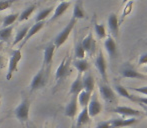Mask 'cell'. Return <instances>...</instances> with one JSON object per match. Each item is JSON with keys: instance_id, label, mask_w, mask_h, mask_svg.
I'll list each match as a JSON object with an SVG mask.
<instances>
[{"instance_id": "obj_1", "label": "cell", "mask_w": 147, "mask_h": 128, "mask_svg": "<svg viewBox=\"0 0 147 128\" xmlns=\"http://www.w3.org/2000/svg\"><path fill=\"white\" fill-rule=\"evenodd\" d=\"M48 75H49V71H47L45 69V67H41V69L37 72L34 75V77L32 78L30 82V91H36L38 89H41L43 88L47 83V79H48Z\"/></svg>"}, {"instance_id": "obj_17", "label": "cell", "mask_w": 147, "mask_h": 128, "mask_svg": "<svg viewBox=\"0 0 147 128\" xmlns=\"http://www.w3.org/2000/svg\"><path fill=\"white\" fill-rule=\"evenodd\" d=\"M111 128H122L126 126H131L137 122L136 117H128V118H116L111 119Z\"/></svg>"}, {"instance_id": "obj_20", "label": "cell", "mask_w": 147, "mask_h": 128, "mask_svg": "<svg viewBox=\"0 0 147 128\" xmlns=\"http://www.w3.org/2000/svg\"><path fill=\"white\" fill-rule=\"evenodd\" d=\"M83 90V83H82V74L78 73L75 80L72 82L70 86L69 94L70 95H78Z\"/></svg>"}, {"instance_id": "obj_5", "label": "cell", "mask_w": 147, "mask_h": 128, "mask_svg": "<svg viewBox=\"0 0 147 128\" xmlns=\"http://www.w3.org/2000/svg\"><path fill=\"white\" fill-rule=\"evenodd\" d=\"M98 89L103 100H105L108 103H112V104L117 102L115 91L110 87V85L108 83H106L104 81H100L98 83Z\"/></svg>"}, {"instance_id": "obj_19", "label": "cell", "mask_w": 147, "mask_h": 128, "mask_svg": "<svg viewBox=\"0 0 147 128\" xmlns=\"http://www.w3.org/2000/svg\"><path fill=\"white\" fill-rule=\"evenodd\" d=\"M82 83H83V90L90 92V93L94 91L95 81L94 77L90 72H85L84 76H82Z\"/></svg>"}, {"instance_id": "obj_42", "label": "cell", "mask_w": 147, "mask_h": 128, "mask_svg": "<svg viewBox=\"0 0 147 128\" xmlns=\"http://www.w3.org/2000/svg\"><path fill=\"white\" fill-rule=\"evenodd\" d=\"M2 62H3V57H2V56H0V66H1Z\"/></svg>"}, {"instance_id": "obj_27", "label": "cell", "mask_w": 147, "mask_h": 128, "mask_svg": "<svg viewBox=\"0 0 147 128\" xmlns=\"http://www.w3.org/2000/svg\"><path fill=\"white\" fill-rule=\"evenodd\" d=\"M28 30H29V26H23V27H21L19 30L17 31L15 35V38H14L13 40V43H12V45L13 46H15V45H17L18 43H21V41L24 39V37L26 36V34H27Z\"/></svg>"}, {"instance_id": "obj_3", "label": "cell", "mask_w": 147, "mask_h": 128, "mask_svg": "<svg viewBox=\"0 0 147 128\" xmlns=\"http://www.w3.org/2000/svg\"><path fill=\"white\" fill-rule=\"evenodd\" d=\"M29 109H30V101L27 97H22L20 104L14 110V116L20 121V122H26L29 118Z\"/></svg>"}, {"instance_id": "obj_33", "label": "cell", "mask_w": 147, "mask_h": 128, "mask_svg": "<svg viewBox=\"0 0 147 128\" xmlns=\"http://www.w3.org/2000/svg\"><path fill=\"white\" fill-rule=\"evenodd\" d=\"M132 6H133V1H129V2H127V3H125V7H124V9H123V12H122L121 19H120V21H119V24H121L122 22H123L124 18H125L128 14L131 13Z\"/></svg>"}, {"instance_id": "obj_13", "label": "cell", "mask_w": 147, "mask_h": 128, "mask_svg": "<svg viewBox=\"0 0 147 128\" xmlns=\"http://www.w3.org/2000/svg\"><path fill=\"white\" fill-rule=\"evenodd\" d=\"M104 48L108 54L109 58L112 60L117 56V44L115 42L114 38L111 35H107V37L104 40Z\"/></svg>"}, {"instance_id": "obj_11", "label": "cell", "mask_w": 147, "mask_h": 128, "mask_svg": "<svg viewBox=\"0 0 147 128\" xmlns=\"http://www.w3.org/2000/svg\"><path fill=\"white\" fill-rule=\"evenodd\" d=\"M78 112V101L77 95H71L69 102L67 103L65 109H64V115L68 118L73 119L77 115Z\"/></svg>"}, {"instance_id": "obj_8", "label": "cell", "mask_w": 147, "mask_h": 128, "mask_svg": "<svg viewBox=\"0 0 147 128\" xmlns=\"http://www.w3.org/2000/svg\"><path fill=\"white\" fill-rule=\"evenodd\" d=\"M95 67L98 70L102 81L107 83L108 82V80H107V63L106 59L104 57V54H103V52L101 50H99L98 55L95 58Z\"/></svg>"}, {"instance_id": "obj_28", "label": "cell", "mask_w": 147, "mask_h": 128, "mask_svg": "<svg viewBox=\"0 0 147 128\" xmlns=\"http://www.w3.org/2000/svg\"><path fill=\"white\" fill-rule=\"evenodd\" d=\"M54 11V7H48L42 9L37 13V15L35 16V22H40V21H45L48 16H50V14Z\"/></svg>"}, {"instance_id": "obj_4", "label": "cell", "mask_w": 147, "mask_h": 128, "mask_svg": "<svg viewBox=\"0 0 147 128\" xmlns=\"http://www.w3.org/2000/svg\"><path fill=\"white\" fill-rule=\"evenodd\" d=\"M22 58V53L21 49H15L12 51L11 55H10L9 62H8V70L7 74H6V79L10 80L13 76V74L18 70V63L20 62Z\"/></svg>"}, {"instance_id": "obj_26", "label": "cell", "mask_w": 147, "mask_h": 128, "mask_svg": "<svg viewBox=\"0 0 147 128\" xmlns=\"http://www.w3.org/2000/svg\"><path fill=\"white\" fill-rule=\"evenodd\" d=\"M35 9H36V4H32V5L28 6L27 8H25V9L19 14V16H18V21L23 22V21L28 20L30 18V16L32 15L33 12L35 11Z\"/></svg>"}, {"instance_id": "obj_18", "label": "cell", "mask_w": 147, "mask_h": 128, "mask_svg": "<svg viewBox=\"0 0 147 128\" xmlns=\"http://www.w3.org/2000/svg\"><path fill=\"white\" fill-rule=\"evenodd\" d=\"M71 5V2L70 1H62L60 2L58 5L54 8V11H53V15L50 18V22H53L55 20H57L58 18L61 17L64 13L68 10V8Z\"/></svg>"}, {"instance_id": "obj_41", "label": "cell", "mask_w": 147, "mask_h": 128, "mask_svg": "<svg viewBox=\"0 0 147 128\" xmlns=\"http://www.w3.org/2000/svg\"><path fill=\"white\" fill-rule=\"evenodd\" d=\"M2 49H3V42H1V41H0V51H1Z\"/></svg>"}, {"instance_id": "obj_45", "label": "cell", "mask_w": 147, "mask_h": 128, "mask_svg": "<svg viewBox=\"0 0 147 128\" xmlns=\"http://www.w3.org/2000/svg\"><path fill=\"white\" fill-rule=\"evenodd\" d=\"M71 128H75V126H74V125H72V126H71Z\"/></svg>"}, {"instance_id": "obj_23", "label": "cell", "mask_w": 147, "mask_h": 128, "mask_svg": "<svg viewBox=\"0 0 147 128\" xmlns=\"http://www.w3.org/2000/svg\"><path fill=\"white\" fill-rule=\"evenodd\" d=\"M114 89H115V91L117 92V94H119L120 96L124 97V98L128 99V100L132 101V102H135V97L132 96L131 94L129 93L127 88L124 87L123 85H121V84H115Z\"/></svg>"}, {"instance_id": "obj_35", "label": "cell", "mask_w": 147, "mask_h": 128, "mask_svg": "<svg viewBox=\"0 0 147 128\" xmlns=\"http://www.w3.org/2000/svg\"><path fill=\"white\" fill-rule=\"evenodd\" d=\"M132 91L136 92V93H140L143 94V95L147 96V85L146 86H142V87H136V88H131Z\"/></svg>"}, {"instance_id": "obj_24", "label": "cell", "mask_w": 147, "mask_h": 128, "mask_svg": "<svg viewBox=\"0 0 147 128\" xmlns=\"http://www.w3.org/2000/svg\"><path fill=\"white\" fill-rule=\"evenodd\" d=\"M73 65L80 74L85 73L89 69V63L86 59H76L73 61Z\"/></svg>"}, {"instance_id": "obj_14", "label": "cell", "mask_w": 147, "mask_h": 128, "mask_svg": "<svg viewBox=\"0 0 147 128\" xmlns=\"http://www.w3.org/2000/svg\"><path fill=\"white\" fill-rule=\"evenodd\" d=\"M44 25H45V21H40V22H35V24H33L32 26H30L29 30H28L27 34H26V36L24 37V39L21 41V44H20L19 49H21L22 47H23L24 45L29 41V39H31L33 36H35L37 33L40 31V30L44 27Z\"/></svg>"}, {"instance_id": "obj_12", "label": "cell", "mask_w": 147, "mask_h": 128, "mask_svg": "<svg viewBox=\"0 0 147 128\" xmlns=\"http://www.w3.org/2000/svg\"><path fill=\"white\" fill-rule=\"evenodd\" d=\"M55 47L54 43L51 42L47 45L46 47L44 48V58H43V67H45V69L47 71L50 70V65L52 63L53 60V56H54V52H55Z\"/></svg>"}, {"instance_id": "obj_32", "label": "cell", "mask_w": 147, "mask_h": 128, "mask_svg": "<svg viewBox=\"0 0 147 128\" xmlns=\"http://www.w3.org/2000/svg\"><path fill=\"white\" fill-rule=\"evenodd\" d=\"M85 54V50L82 46L81 41H79V42L76 43L75 48H74V56H75L76 59H84Z\"/></svg>"}, {"instance_id": "obj_44", "label": "cell", "mask_w": 147, "mask_h": 128, "mask_svg": "<svg viewBox=\"0 0 147 128\" xmlns=\"http://www.w3.org/2000/svg\"><path fill=\"white\" fill-rule=\"evenodd\" d=\"M57 1H60V2H62V1H68V0H57Z\"/></svg>"}, {"instance_id": "obj_15", "label": "cell", "mask_w": 147, "mask_h": 128, "mask_svg": "<svg viewBox=\"0 0 147 128\" xmlns=\"http://www.w3.org/2000/svg\"><path fill=\"white\" fill-rule=\"evenodd\" d=\"M81 44L83 46L85 53H87L89 55H92L95 52V48H96V42L95 39L93 37L92 32H89L87 35L83 38V40L81 41Z\"/></svg>"}, {"instance_id": "obj_6", "label": "cell", "mask_w": 147, "mask_h": 128, "mask_svg": "<svg viewBox=\"0 0 147 128\" xmlns=\"http://www.w3.org/2000/svg\"><path fill=\"white\" fill-rule=\"evenodd\" d=\"M120 74L123 78H130V79H146L147 76L138 72L130 63L126 62L120 68Z\"/></svg>"}, {"instance_id": "obj_38", "label": "cell", "mask_w": 147, "mask_h": 128, "mask_svg": "<svg viewBox=\"0 0 147 128\" xmlns=\"http://www.w3.org/2000/svg\"><path fill=\"white\" fill-rule=\"evenodd\" d=\"M135 102L147 106V97H135Z\"/></svg>"}, {"instance_id": "obj_10", "label": "cell", "mask_w": 147, "mask_h": 128, "mask_svg": "<svg viewBox=\"0 0 147 128\" xmlns=\"http://www.w3.org/2000/svg\"><path fill=\"white\" fill-rule=\"evenodd\" d=\"M114 113L121 115L123 118H128V117H139L143 115V112L137 109L131 108L128 106H117L114 109H112Z\"/></svg>"}, {"instance_id": "obj_21", "label": "cell", "mask_w": 147, "mask_h": 128, "mask_svg": "<svg viewBox=\"0 0 147 128\" xmlns=\"http://www.w3.org/2000/svg\"><path fill=\"white\" fill-rule=\"evenodd\" d=\"M86 16L85 10L83 8V2L81 0H77V1L74 3L73 7V13H72V17L74 19H84Z\"/></svg>"}, {"instance_id": "obj_46", "label": "cell", "mask_w": 147, "mask_h": 128, "mask_svg": "<svg viewBox=\"0 0 147 128\" xmlns=\"http://www.w3.org/2000/svg\"><path fill=\"white\" fill-rule=\"evenodd\" d=\"M146 71H147V68H146Z\"/></svg>"}, {"instance_id": "obj_25", "label": "cell", "mask_w": 147, "mask_h": 128, "mask_svg": "<svg viewBox=\"0 0 147 128\" xmlns=\"http://www.w3.org/2000/svg\"><path fill=\"white\" fill-rule=\"evenodd\" d=\"M91 95L92 93L88 91H85V90H82L79 94L77 95V101H78V104L83 108V107H87L89 101H90Z\"/></svg>"}, {"instance_id": "obj_2", "label": "cell", "mask_w": 147, "mask_h": 128, "mask_svg": "<svg viewBox=\"0 0 147 128\" xmlns=\"http://www.w3.org/2000/svg\"><path fill=\"white\" fill-rule=\"evenodd\" d=\"M76 22H77V20L74 19L73 17H71V19L69 20L67 25H66L65 27H64L63 29L55 36L54 40H53V43H54L55 47H56L57 49H58L59 47H61L62 45L66 42V40H67L68 37H69L70 33L72 32V30H73L74 27H75Z\"/></svg>"}, {"instance_id": "obj_30", "label": "cell", "mask_w": 147, "mask_h": 128, "mask_svg": "<svg viewBox=\"0 0 147 128\" xmlns=\"http://www.w3.org/2000/svg\"><path fill=\"white\" fill-rule=\"evenodd\" d=\"M18 16L19 14L17 13H11L6 15L3 18V21H2V27H8V26H12V24L18 19Z\"/></svg>"}, {"instance_id": "obj_40", "label": "cell", "mask_w": 147, "mask_h": 128, "mask_svg": "<svg viewBox=\"0 0 147 128\" xmlns=\"http://www.w3.org/2000/svg\"><path fill=\"white\" fill-rule=\"evenodd\" d=\"M129 1H132V0H122V4H125V3H127V2H129Z\"/></svg>"}, {"instance_id": "obj_34", "label": "cell", "mask_w": 147, "mask_h": 128, "mask_svg": "<svg viewBox=\"0 0 147 128\" xmlns=\"http://www.w3.org/2000/svg\"><path fill=\"white\" fill-rule=\"evenodd\" d=\"M14 2H15V0H2V1H0V11H4L7 8L11 7V5Z\"/></svg>"}, {"instance_id": "obj_22", "label": "cell", "mask_w": 147, "mask_h": 128, "mask_svg": "<svg viewBox=\"0 0 147 128\" xmlns=\"http://www.w3.org/2000/svg\"><path fill=\"white\" fill-rule=\"evenodd\" d=\"M90 120V116L88 114L87 107H83L81 112H79L77 116V120H76V128H80L83 125L87 124Z\"/></svg>"}, {"instance_id": "obj_29", "label": "cell", "mask_w": 147, "mask_h": 128, "mask_svg": "<svg viewBox=\"0 0 147 128\" xmlns=\"http://www.w3.org/2000/svg\"><path fill=\"white\" fill-rule=\"evenodd\" d=\"M13 32V26L2 27L0 29V41L1 42H8Z\"/></svg>"}, {"instance_id": "obj_36", "label": "cell", "mask_w": 147, "mask_h": 128, "mask_svg": "<svg viewBox=\"0 0 147 128\" xmlns=\"http://www.w3.org/2000/svg\"><path fill=\"white\" fill-rule=\"evenodd\" d=\"M95 128H111V122H110V120L101 121V122H98Z\"/></svg>"}, {"instance_id": "obj_31", "label": "cell", "mask_w": 147, "mask_h": 128, "mask_svg": "<svg viewBox=\"0 0 147 128\" xmlns=\"http://www.w3.org/2000/svg\"><path fill=\"white\" fill-rule=\"evenodd\" d=\"M94 31L96 33L98 39H105L107 37L106 29H105V26L103 24H98L95 22L94 23Z\"/></svg>"}, {"instance_id": "obj_16", "label": "cell", "mask_w": 147, "mask_h": 128, "mask_svg": "<svg viewBox=\"0 0 147 128\" xmlns=\"http://www.w3.org/2000/svg\"><path fill=\"white\" fill-rule=\"evenodd\" d=\"M107 24H108V28L110 30L111 36L114 37L118 36V32H119V19L118 16L115 13H110L108 16V20H107Z\"/></svg>"}, {"instance_id": "obj_7", "label": "cell", "mask_w": 147, "mask_h": 128, "mask_svg": "<svg viewBox=\"0 0 147 128\" xmlns=\"http://www.w3.org/2000/svg\"><path fill=\"white\" fill-rule=\"evenodd\" d=\"M70 62H71L70 57L63 58V60L59 64V66L56 69V72H55V80L56 81H62L63 79H65L66 77L69 76L70 72H71V70H70Z\"/></svg>"}, {"instance_id": "obj_9", "label": "cell", "mask_w": 147, "mask_h": 128, "mask_svg": "<svg viewBox=\"0 0 147 128\" xmlns=\"http://www.w3.org/2000/svg\"><path fill=\"white\" fill-rule=\"evenodd\" d=\"M87 110L90 118L91 117H96L102 111V104L100 103L98 97H97V94L94 91H93V95H91L90 101H89L87 105Z\"/></svg>"}, {"instance_id": "obj_43", "label": "cell", "mask_w": 147, "mask_h": 128, "mask_svg": "<svg viewBox=\"0 0 147 128\" xmlns=\"http://www.w3.org/2000/svg\"><path fill=\"white\" fill-rule=\"evenodd\" d=\"M1 96L2 95H1V93H0V105H1Z\"/></svg>"}, {"instance_id": "obj_37", "label": "cell", "mask_w": 147, "mask_h": 128, "mask_svg": "<svg viewBox=\"0 0 147 128\" xmlns=\"http://www.w3.org/2000/svg\"><path fill=\"white\" fill-rule=\"evenodd\" d=\"M138 64H139L140 66L147 64V52H145V53H143V54L140 55L139 59H138Z\"/></svg>"}, {"instance_id": "obj_39", "label": "cell", "mask_w": 147, "mask_h": 128, "mask_svg": "<svg viewBox=\"0 0 147 128\" xmlns=\"http://www.w3.org/2000/svg\"><path fill=\"white\" fill-rule=\"evenodd\" d=\"M139 105L142 107V109H143V111H144V114L147 116V106H145V105H143V104H139Z\"/></svg>"}]
</instances>
